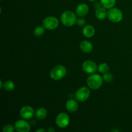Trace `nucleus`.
Instances as JSON below:
<instances>
[{
    "label": "nucleus",
    "instance_id": "obj_1",
    "mask_svg": "<svg viewBox=\"0 0 132 132\" xmlns=\"http://www.w3.org/2000/svg\"><path fill=\"white\" fill-rule=\"evenodd\" d=\"M103 77L99 74H92L87 79V85L93 90H97L103 85Z\"/></svg>",
    "mask_w": 132,
    "mask_h": 132
},
{
    "label": "nucleus",
    "instance_id": "obj_2",
    "mask_svg": "<svg viewBox=\"0 0 132 132\" xmlns=\"http://www.w3.org/2000/svg\"><path fill=\"white\" fill-rule=\"evenodd\" d=\"M67 74V69L63 65H57L53 68L50 71V76L52 79L58 81L65 77Z\"/></svg>",
    "mask_w": 132,
    "mask_h": 132
},
{
    "label": "nucleus",
    "instance_id": "obj_3",
    "mask_svg": "<svg viewBox=\"0 0 132 132\" xmlns=\"http://www.w3.org/2000/svg\"><path fill=\"white\" fill-rule=\"evenodd\" d=\"M62 23L67 27H72L77 21L76 14L71 11H65L61 16Z\"/></svg>",
    "mask_w": 132,
    "mask_h": 132
},
{
    "label": "nucleus",
    "instance_id": "obj_4",
    "mask_svg": "<svg viewBox=\"0 0 132 132\" xmlns=\"http://www.w3.org/2000/svg\"><path fill=\"white\" fill-rule=\"evenodd\" d=\"M108 18L110 21L113 23H118L122 19L123 15L119 9H110L108 12L107 14Z\"/></svg>",
    "mask_w": 132,
    "mask_h": 132
},
{
    "label": "nucleus",
    "instance_id": "obj_5",
    "mask_svg": "<svg viewBox=\"0 0 132 132\" xmlns=\"http://www.w3.org/2000/svg\"><path fill=\"white\" fill-rule=\"evenodd\" d=\"M43 27L48 30H54L59 26V21L55 17L49 16L45 18L43 22Z\"/></svg>",
    "mask_w": 132,
    "mask_h": 132
},
{
    "label": "nucleus",
    "instance_id": "obj_6",
    "mask_svg": "<svg viewBox=\"0 0 132 132\" xmlns=\"http://www.w3.org/2000/svg\"><path fill=\"white\" fill-rule=\"evenodd\" d=\"M90 92L87 87H81L76 92V99L77 101L85 102L90 97Z\"/></svg>",
    "mask_w": 132,
    "mask_h": 132
},
{
    "label": "nucleus",
    "instance_id": "obj_7",
    "mask_svg": "<svg viewBox=\"0 0 132 132\" xmlns=\"http://www.w3.org/2000/svg\"><path fill=\"white\" fill-rule=\"evenodd\" d=\"M70 118L65 113H61L56 118V124L61 128H64L69 125Z\"/></svg>",
    "mask_w": 132,
    "mask_h": 132
},
{
    "label": "nucleus",
    "instance_id": "obj_8",
    "mask_svg": "<svg viewBox=\"0 0 132 132\" xmlns=\"http://www.w3.org/2000/svg\"><path fill=\"white\" fill-rule=\"evenodd\" d=\"M14 128L18 132H28L30 130V126L24 120H18L15 122Z\"/></svg>",
    "mask_w": 132,
    "mask_h": 132
},
{
    "label": "nucleus",
    "instance_id": "obj_9",
    "mask_svg": "<svg viewBox=\"0 0 132 132\" xmlns=\"http://www.w3.org/2000/svg\"><path fill=\"white\" fill-rule=\"evenodd\" d=\"M20 116L24 119H30L34 117V110L33 108L30 106H24L21 109Z\"/></svg>",
    "mask_w": 132,
    "mask_h": 132
},
{
    "label": "nucleus",
    "instance_id": "obj_10",
    "mask_svg": "<svg viewBox=\"0 0 132 132\" xmlns=\"http://www.w3.org/2000/svg\"><path fill=\"white\" fill-rule=\"evenodd\" d=\"M97 69V64L95 62L92 61H86L82 64V70L86 73H94L96 72Z\"/></svg>",
    "mask_w": 132,
    "mask_h": 132
},
{
    "label": "nucleus",
    "instance_id": "obj_11",
    "mask_svg": "<svg viewBox=\"0 0 132 132\" xmlns=\"http://www.w3.org/2000/svg\"><path fill=\"white\" fill-rule=\"evenodd\" d=\"M89 11V8L86 4L81 3L77 6L76 13L79 16H85L88 14Z\"/></svg>",
    "mask_w": 132,
    "mask_h": 132
},
{
    "label": "nucleus",
    "instance_id": "obj_12",
    "mask_svg": "<svg viewBox=\"0 0 132 132\" xmlns=\"http://www.w3.org/2000/svg\"><path fill=\"white\" fill-rule=\"evenodd\" d=\"M66 108L70 112H75L78 109V103L73 99H70L66 103Z\"/></svg>",
    "mask_w": 132,
    "mask_h": 132
},
{
    "label": "nucleus",
    "instance_id": "obj_13",
    "mask_svg": "<svg viewBox=\"0 0 132 132\" xmlns=\"http://www.w3.org/2000/svg\"><path fill=\"white\" fill-rule=\"evenodd\" d=\"M80 48L85 53L91 52L93 50L92 44L88 41H83L80 44Z\"/></svg>",
    "mask_w": 132,
    "mask_h": 132
},
{
    "label": "nucleus",
    "instance_id": "obj_14",
    "mask_svg": "<svg viewBox=\"0 0 132 132\" xmlns=\"http://www.w3.org/2000/svg\"><path fill=\"white\" fill-rule=\"evenodd\" d=\"M82 34L86 37H92L95 34V28L92 25H86L82 30Z\"/></svg>",
    "mask_w": 132,
    "mask_h": 132
},
{
    "label": "nucleus",
    "instance_id": "obj_15",
    "mask_svg": "<svg viewBox=\"0 0 132 132\" xmlns=\"http://www.w3.org/2000/svg\"><path fill=\"white\" fill-rule=\"evenodd\" d=\"M107 14H108V12L106 10L105 8L104 9L103 7H99L95 11V16L98 19H100V20L105 19L106 17L107 16Z\"/></svg>",
    "mask_w": 132,
    "mask_h": 132
},
{
    "label": "nucleus",
    "instance_id": "obj_16",
    "mask_svg": "<svg viewBox=\"0 0 132 132\" xmlns=\"http://www.w3.org/2000/svg\"><path fill=\"white\" fill-rule=\"evenodd\" d=\"M47 116V110L44 108H40L37 110L36 116L38 119H43Z\"/></svg>",
    "mask_w": 132,
    "mask_h": 132
},
{
    "label": "nucleus",
    "instance_id": "obj_17",
    "mask_svg": "<svg viewBox=\"0 0 132 132\" xmlns=\"http://www.w3.org/2000/svg\"><path fill=\"white\" fill-rule=\"evenodd\" d=\"M116 3V0H101V3L105 9H112Z\"/></svg>",
    "mask_w": 132,
    "mask_h": 132
},
{
    "label": "nucleus",
    "instance_id": "obj_18",
    "mask_svg": "<svg viewBox=\"0 0 132 132\" xmlns=\"http://www.w3.org/2000/svg\"><path fill=\"white\" fill-rule=\"evenodd\" d=\"M3 88L5 90H6V91L10 92L14 89V88H15V85H14V83L12 81H7L4 83Z\"/></svg>",
    "mask_w": 132,
    "mask_h": 132
},
{
    "label": "nucleus",
    "instance_id": "obj_19",
    "mask_svg": "<svg viewBox=\"0 0 132 132\" xmlns=\"http://www.w3.org/2000/svg\"><path fill=\"white\" fill-rule=\"evenodd\" d=\"M98 70L102 73H106L109 70V66L106 63H101L98 67Z\"/></svg>",
    "mask_w": 132,
    "mask_h": 132
},
{
    "label": "nucleus",
    "instance_id": "obj_20",
    "mask_svg": "<svg viewBox=\"0 0 132 132\" xmlns=\"http://www.w3.org/2000/svg\"><path fill=\"white\" fill-rule=\"evenodd\" d=\"M45 27L38 26L34 30V34L35 36H41L45 33Z\"/></svg>",
    "mask_w": 132,
    "mask_h": 132
},
{
    "label": "nucleus",
    "instance_id": "obj_21",
    "mask_svg": "<svg viewBox=\"0 0 132 132\" xmlns=\"http://www.w3.org/2000/svg\"><path fill=\"white\" fill-rule=\"evenodd\" d=\"M103 79H104L106 82H111L112 80L113 79V76H112V73H108V72H107V73H104Z\"/></svg>",
    "mask_w": 132,
    "mask_h": 132
},
{
    "label": "nucleus",
    "instance_id": "obj_22",
    "mask_svg": "<svg viewBox=\"0 0 132 132\" xmlns=\"http://www.w3.org/2000/svg\"><path fill=\"white\" fill-rule=\"evenodd\" d=\"M14 126H12L10 125H6L3 128V132H13L14 131Z\"/></svg>",
    "mask_w": 132,
    "mask_h": 132
},
{
    "label": "nucleus",
    "instance_id": "obj_23",
    "mask_svg": "<svg viewBox=\"0 0 132 132\" xmlns=\"http://www.w3.org/2000/svg\"><path fill=\"white\" fill-rule=\"evenodd\" d=\"M76 23L77 24V25L81 27V26L85 25V23H86V21H85V19H83V18H79V19H77Z\"/></svg>",
    "mask_w": 132,
    "mask_h": 132
},
{
    "label": "nucleus",
    "instance_id": "obj_24",
    "mask_svg": "<svg viewBox=\"0 0 132 132\" xmlns=\"http://www.w3.org/2000/svg\"><path fill=\"white\" fill-rule=\"evenodd\" d=\"M48 131L49 132H54V131H55V130H54V129L53 128L50 127L48 128Z\"/></svg>",
    "mask_w": 132,
    "mask_h": 132
},
{
    "label": "nucleus",
    "instance_id": "obj_25",
    "mask_svg": "<svg viewBox=\"0 0 132 132\" xmlns=\"http://www.w3.org/2000/svg\"><path fill=\"white\" fill-rule=\"evenodd\" d=\"M45 131H46V130H45V129H43V128H40V129H39V130H37V132H41V131H43V132H45Z\"/></svg>",
    "mask_w": 132,
    "mask_h": 132
},
{
    "label": "nucleus",
    "instance_id": "obj_26",
    "mask_svg": "<svg viewBox=\"0 0 132 132\" xmlns=\"http://www.w3.org/2000/svg\"><path fill=\"white\" fill-rule=\"evenodd\" d=\"M3 82L2 81H0V88H3Z\"/></svg>",
    "mask_w": 132,
    "mask_h": 132
},
{
    "label": "nucleus",
    "instance_id": "obj_27",
    "mask_svg": "<svg viewBox=\"0 0 132 132\" xmlns=\"http://www.w3.org/2000/svg\"><path fill=\"white\" fill-rule=\"evenodd\" d=\"M89 1H92V2H93V1H97V0H89Z\"/></svg>",
    "mask_w": 132,
    "mask_h": 132
},
{
    "label": "nucleus",
    "instance_id": "obj_28",
    "mask_svg": "<svg viewBox=\"0 0 132 132\" xmlns=\"http://www.w3.org/2000/svg\"></svg>",
    "mask_w": 132,
    "mask_h": 132
}]
</instances>
